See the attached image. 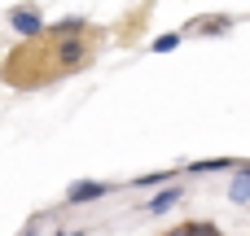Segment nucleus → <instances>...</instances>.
<instances>
[{
    "label": "nucleus",
    "mask_w": 250,
    "mask_h": 236,
    "mask_svg": "<svg viewBox=\"0 0 250 236\" xmlns=\"http://www.w3.org/2000/svg\"><path fill=\"white\" fill-rule=\"evenodd\" d=\"M4 18H9V31H13L18 39H44V31H48L44 9H35V4H13Z\"/></svg>",
    "instance_id": "f257e3e1"
},
{
    "label": "nucleus",
    "mask_w": 250,
    "mask_h": 236,
    "mask_svg": "<svg viewBox=\"0 0 250 236\" xmlns=\"http://www.w3.org/2000/svg\"><path fill=\"white\" fill-rule=\"evenodd\" d=\"M114 193V184H105V180H75L70 188H66V206H92V201H101V197H110Z\"/></svg>",
    "instance_id": "f03ea898"
},
{
    "label": "nucleus",
    "mask_w": 250,
    "mask_h": 236,
    "mask_svg": "<svg viewBox=\"0 0 250 236\" xmlns=\"http://www.w3.org/2000/svg\"><path fill=\"white\" fill-rule=\"evenodd\" d=\"M88 57H92L88 39H66V44H53V61H57L62 70H83V66H88Z\"/></svg>",
    "instance_id": "7ed1b4c3"
},
{
    "label": "nucleus",
    "mask_w": 250,
    "mask_h": 236,
    "mask_svg": "<svg viewBox=\"0 0 250 236\" xmlns=\"http://www.w3.org/2000/svg\"><path fill=\"white\" fill-rule=\"evenodd\" d=\"M53 44H66V39H83L88 35V18L83 13H66V18H57V22H48V31H44Z\"/></svg>",
    "instance_id": "20e7f679"
},
{
    "label": "nucleus",
    "mask_w": 250,
    "mask_h": 236,
    "mask_svg": "<svg viewBox=\"0 0 250 236\" xmlns=\"http://www.w3.org/2000/svg\"><path fill=\"white\" fill-rule=\"evenodd\" d=\"M185 201V184L176 180V184H167V188H158L149 201H145V215H154V219H163V215H171L176 206Z\"/></svg>",
    "instance_id": "39448f33"
},
{
    "label": "nucleus",
    "mask_w": 250,
    "mask_h": 236,
    "mask_svg": "<svg viewBox=\"0 0 250 236\" xmlns=\"http://www.w3.org/2000/svg\"><path fill=\"white\" fill-rule=\"evenodd\" d=\"M229 201L233 206H250V162H242L229 180Z\"/></svg>",
    "instance_id": "423d86ee"
},
{
    "label": "nucleus",
    "mask_w": 250,
    "mask_h": 236,
    "mask_svg": "<svg viewBox=\"0 0 250 236\" xmlns=\"http://www.w3.org/2000/svg\"><path fill=\"white\" fill-rule=\"evenodd\" d=\"M242 162L237 158H198V162H189L185 171L189 175H215V171H237Z\"/></svg>",
    "instance_id": "0eeeda50"
},
{
    "label": "nucleus",
    "mask_w": 250,
    "mask_h": 236,
    "mask_svg": "<svg viewBox=\"0 0 250 236\" xmlns=\"http://www.w3.org/2000/svg\"><path fill=\"white\" fill-rule=\"evenodd\" d=\"M180 44H185V31H163V35H154V39H149V53L167 57V53H176Z\"/></svg>",
    "instance_id": "6e6552de"
},
{
    "label": "nucleus",
    "mask_w": 250,
    "mask_h": 236,
    "mask_svg": "<svg viewBox=\"0 0 250 236\" xmlns=\"http://www.w3.org/2000/svg\"><path fill=\"white\" fill-rule=\"evenodd\" d=\"M167 184H176L171 171H149V175H136V180H132V188H149V193H158V188H167Z\"/></svg>",
    "instance_id": "1a4fd4ad"
},
{
    "label": "nucleus",
    "mask_w": 250,
    "mask_h": 236,
    "mask_svg": "<svg viewBox=\"0 0 250 236\" xmlns=\"http://www.w3.org/2000/svg\"><path fill=\"white\" fill-rule=\"evenodd\" d=\"M229 26H233V18H224V13H220V18H202V22H198V35H224Z\"/></svg>",
    "instance_id": "9d476101"
},
{
    "label": "nucleus",
    "mask_w": 250,
    "mask_h": 236,
    "mask_svg": "<svg viewBox=\"0 0 250 236\" xmlns=\"http://www.w3.org/2000/svg\"><path fill=\"white\" fill-rule=\"evenodd\" d=\"M185 232H189V236H224L215 223H207V219H193V223H185Z\"/></svg>",
    "instance_id": "9b49d317"
},
{
    "label": "nucleus",
    "mask_w": 250,
    "mask_h": 236,
    "mask_svg": "<svg viewBox=\"0 0 250 236\" xmlns=\"http://www.w3.org/2000/svg\"><path fill=\"white\" fill-rule=\"evenodd\" d=\"M40 228H44V215H35V219H31V223H26L18 236H40Z\"/></svg>",
    "instance_id": "f8f14e48"
},
{
    "label": "nucleus",
    "mask_w": 250,
    "mask_h": 236,
    "mask_svg": "<svg viewBox=\"0 0 250 236\" xmlns=\"http://www.w3.org/2000/svg\"><path fill=\"white\" fill-rule=\"evenodd\" d=\"M53 236H83V232H79V228H57Z\"/></svg>",
    "instance_id": "ddd939ff"
},
{
    "label": "nucleus",
    "mask_w": 250,
    "mask_h": 236,
    "mask_svg": "<svg viewBox=\"0 0 250 236\" xmlns=\"http://www.w3.org/2000/svg\"><path fill=\"white\" fill-rule=\"evenodd\" d=\"M167 236H189V232H185V223H180V228H171V232H167Z\"/></svg>",
    "instance_id": "4468645a"
}]
</instances>
